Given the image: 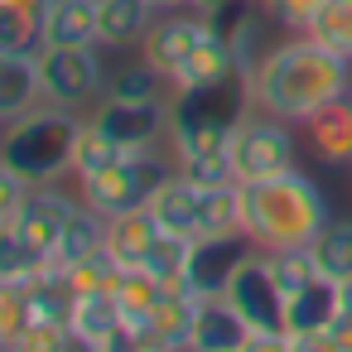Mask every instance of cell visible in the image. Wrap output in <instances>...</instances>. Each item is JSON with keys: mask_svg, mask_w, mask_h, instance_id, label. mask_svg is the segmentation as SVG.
Here are the masks:
<instances>
[{"mask_svg": "<svg viewBox=\"0 0 352 352\" xmlns=\"http://www.w3.org/2000/svg\"><path fill=\"white\" fill-rule=\"evenodd\" d=\"M352 92V58L323 49L309 34H294L275 44V54L251 78V102L289 126H304L328 102H342Z\"/></svg>", "mask_w": 352, "mask_h": 352, "instance_id": "6da1fadb", "label": "cell"}, {"mask_svg": "<svg viewBox=\"0 0 352 352\" xmlns=\"http://www.w3.org/2000/svg\"><path fill=\"white\" fill-rule=\"evenodd\" d=\"M328 222H333L328 198H323L318 179L304 174V169L241 184V232L261 251H270V246H309Z\"/></svg>", "mask_w": 352, "mask_h": 352, "instance_id": "7a4b0ae2", "label": "cell"}, {"mask_svg": "<svg viewBox=\"0 0 352 352\" xmlns=\"http://www.w3.org/2000/svg\"><path fill=\"white\" fill-rule=\"evenodd\" d=\"M78 126H82L78 111L39 102L34 111H25L20 121H10V131L0 135V160H6L15 174H25L34 188L39 184H58L63 174H73Z\"/></svg>", "mask_w": 352, "mask_h": 352, "instance_id": "3957f363", "label": "cell"}, {"mask_svg": "<svg viewBox=\"0 0 352 352\" xmlns=\"http://www.w3.org/2000/svg\"><path fill=\"white\" fill-rule=\"evenodd\" d=\"M232 169H236V184H256V179H275V174H289L299 169V140L289 131V121L251 107L236 131H232Z\"/></svg>", "mask_w": 352, "mask_h": 352, "instance_id": "277c9868", "label": "cell"}, {"mask_svg": "<svg viewBox=\"0 0 352 352\" xmlns=\"http://www.w3.org/2000/svg\"><path fill=\"white\" fill-rule=\"evenodd\" d=\"M169 169L155 160V145L150 150H126L121 160L102 164L97 174L78 179V198L87 208H97L102 217H116V212H131V208H145L155 184L164 179Z\"/></svg>", "mask_w": 352, "mask_h": 352, "instance_id": "5b68a950", "label": "cell"}, {"mask_svg": "<svg viewBox=\"0 0 352 352\" xmlns=\"http://www.w3.org/2000/svg\"><path fill=\"white\" fill-rule=\"evenodd\" d=\"M102 44L87 49H39V82H44V102L63 107V111H82L97 102V92H107V73H102Z\"/></svg>", "mask_w": 352, "mask_h": 352, "instance_id": "8992f818", "label": "cell"}, {"mask_svg": "<svg viewBox=\"0 0 352 352\" xmlns=\"http://www.w3.org/2000/svg\"><path fill=\"white\" fill-rule=\"evenodd\" d=\"M222 25L212 20V15H198V10H169V15H160L150 30H145V39H140V58L150 63V68H160L169 82H174V73L188 63V54L203 44V39H212Z\"/></svg>", "mask_w": 352, "mask_h": 352, "instance_id": "52a82bcc", "label": "cell"}, {"mask_svg": "<svg viewBox=\"0 0 352 352\" xmlns=\"http://www.w3.org/2000/svg\"><path fill=\"white\" fill-rule=\"evenodd\" d=\"M198 309H203V299H198L184 280H179V285H164L155 314H150L140 328H131V342H135L140 352H193Z\"/></svg>", "mask_w": 352, "mask_h": 352, "instance_id": "ba28073f", "label": "cell"}, {"mask_svg": "<svg viewBox=\"0 0 352 352\" xmlns=\"http://www.w3.org/2000/svg\"><path fill=\"white\" fill-rule=\"evenodd\" d=\"M246 323H251V333H270V328H285V289L275 285V275H270V265H265V251L256 246L246 261H241V270L232 275V285H227V294H222Z\"/></svg>", "mask_w": 352, "mask_h": 352, "instance_id": "9c48e42d", "label": "cell"}, {"mask_svg": "<svg viewBox=\"0 0 352 352\" xmlns=\"http://www.w3.org/2000/svg\"><path fill=\"white\" fill-rule=\"evenodd\" d=\"M256 251V241L246 232H232V236H198L193 241V256H188V275L184 285L198 294V299H222L232 275L241 270V261Z\"/></svg>", "mask_w": 352, "mask_h": 352, "instance_id": "30bf717a", "label": "cell"}, {"mask_svg": "<svg viewBox=\"0 0 352 352\" xmlns=\"http://www.w3.org/2000/svg\"><path fill=\"white\" fill-rule=\"evenodd\" d=\"M121 150H150L169 131V102H102L92 116Z\"/></svg>", "mask_w": 352, "mask_h": 352, "instance_id": "8fae6325", "label": "cell"}, {"mask_svg": "<svg viewBox=\"0 0 352 352\" xmlns=\"http://www.w3.org/2000/svg\"><path fill=\"white\" fill-rule=\"evenodd\" d=\"M217 25H222V34H227V44H232V58H236V73L251 82L256 73H261V63L275 54V44H270V30L280 25L275 15H270V6L265 10H256V6H232V20L227 15H217Z\"/></svg>", "mask_w": 352, "mask_h": 352, "instance_id": "7c38bea8", "label": "cell"}, {"mask_svg": "<svg viewBox=\"0 0 352 352\" xmlns=\"http://www.w3.org/2000/svg\"><path fill=\"white\" fill-rule=\"evenodd\" d=\"M82 198H73V193H63L58 184H39L30 198H25V208H20V217H15V227L54 261V251H58V241H63V227H68V217H73V208H78Z\"/></svg>", "mask_w": 352, "mask_h": 352, "instance_id": "4fadbf2b", "label": "cell"}, {"mask_svg": "<svg viewBox=\"0 0 352 352\" xmlns=\"http://www.w3.org/2000/svg\"><path fill=\"white\" fill-rule=\"evenodd\" d=\"M304 140H309V150H314L318 164L352 169V97L328 102L323 111H314L304 121Z\"/></svg>", "mask_w": 352, "mask_h": 352, "instance_id": "5bb4252c", "label": "cell"}, {"mask_svg": "<svg viewBox=\"0 0 352 352\" xmlns=\"http://www.w3.org/2000/svg\"><path fill=\"white\" fill-rule=\"evenodd\" d=\"M44 102L39 82V54H0V121H20Z\"/></svg>", "mask_w": 352, "mask_h": 352, "instance_id": "9a60e30c", "label": "cell"}, {"mask_svg": "<svg viewBox=\"0 0 352 352\" xmlns=\"http://www.w3.org/2000/svg\"><path fill=\"white\" fill-rule=\"evenodd\" d=\"M198 193L203 188H193L179 169H169L160 184H155V193H150V217L160 222V232H179V236H198Z\"/></svg>", "mask_w": 352, "mask_h": 352, "instance_id": "2e32d148", "label": "cell"}, {"mask_svg": "<svg viewBox=\"0 0 352 352\" xmlns=\"http://www.w3.org/2000/svg\"><path fill=\"white\" fill-rule=\"evenodd\" d=\"M155 236H160V222L150 217V208H131V212L107 217V256L121 270H140L145 251L155 246Z\"/></svg>", "mask_w": 352, "mask_h": 352, "instance_id": "e0dca14e", "label": "cell"}, {"mask_svg": "<svg viewBox=\"0 0 352 352\" xmlns=\"http://www.w3.org/2000/svg\"><path fill=\"white\" fill-rule=\"evenodd\" d=\"M25 289V309H30V323H73V304H78V289L68 285L63 265L49 261L34 280L20 285Z\"/></svg>", "mask_w": 352, "mask_h": 352, "instance_id": "ac0fdd59", "label": "cell"}, {"mask_svg": "<svg viewBox=\"0 0 352 352\" xmlns=\"http://www.w3.org/2000/svg\"><path fill=\"white\" fill-rule=\"evenodd\" d=\"M97 44V0H54L44 10V49Z\"/></svg>", "mask_w": 352, "mask_h": 352, "instance_id": "d6986e66", "label": "cell"}, {"mask_svg": "<svg viewBox=\"0 0 352 352\" xmlns=\"http://www.w3.org/2000/svg\"><path fill=\"white\" fill-rule=\"evenodd\" d=\"M155 25V10L145 0H97V44L102 49H140L145 30Z\"/></svg>", "mask_w": 352, "mask_h": 352, "instance_id": "ffe728a7", "label": "cell"}, {"mask_svg": "<svg viewBox=\"0 0 352 352\" xmlns=\"http://www.w3.org/2000/svg\"><path fill=\"white\" fill-rule=\"evenodd\" d=\"M246 338H251V323L227 299H203L198 328H193V352H241Z\"/></svg>", "mask_w": 352, "mask_h": 352, "instance_id": "44dd1931", "label": "cell"}, {"mask_svg": "<svg viewBox=\"0 0 352 352\" xmlns=\"http://www.w3.org/2000/svg\"><path fill=\"white\" fill-rule=\"evenodd\" d=\"M338 323V285L314 280L309 289L285 299V333H323Z\"/></svg>", "mask_w": 352, "mask_h": 352, "instance_id": "7402d4cb", "label": "cell"}, {"mask_svg": "<svg viewBox=\"0 0 352 352\" xmlns=\"http://www.w3.org/2000/svg\"><path fill=\"white\" fill-rule=\"evenodd\" d=\"M236 73V58H232V44H227V34L217 30L212 39H203L193 54H188V63L174 73V92H188V87H208V82H222V78H232Z\"/></svg>", "mask_w": 352, "mask_h": 352, "instance_id": "603a6c76", "label": "cell"}, {"mask_svg": "<svg viewBox=\"0 0 352 352\" xmlns=\"http://www.w3.org/2000/svg\"><path fill=\"white\" fill-rule=\"evenodd\" d=\"M78 338L87 342H107L116 333H126V318H121V304L111 289H92V294H78L73 304V323H68Z\"/></svg>", "mask_w": 352, "mask_h": 352, "instance_id": "cb8c5ba5", "label": "cell"}, {"mask_svg": "<svg viewBox=\"0 0 352 352\" xmlns=\"http://www.w3.org/2000/svg\"><path fill=\"white\" fill-rule=\"evenodd\" d=\"M102 246H107V217H102L97 208L78 203L73 217H68V227H63V241H58L54 261H58V265H73V261H82V256H97Z\"/></svg>", "mask_w": 352, "mask_h": 352, "instance_id": "d4e9b609", "label": "cell"}, {"mask_svg": "<svg viewBox=\"0 0 352 352\" xmlns=\"http://www.w3.org/2000/svg\"><path fill=\"white\" fill-rule=\"evenodd\" d=\"M309 246H314V261H318L323 280H333V285L352 280V217H333Z\"/></svg>", "mask_w": 352, "mask_h": 352, "instance_id": "484cf974", "label": "cell"}, {"mask_svg": "<svg viewBox=\"0 0 352 352\" xmlns=\"http://www.w3.org/2000/svg\"><path fill=\"white\" fill-rule=\"evenodd\" d=\"M44 49V15L25 0H0V54H39Z\"/></svg>", "mask_w": 352, "mask_h": 352, "instance_id": "4316f807", "label": "cell"}, {"mask_svg": "<svg viewBox=\"0 0 352 352\" xmlns=\"http://www.w3.org/2000/svg\"><path fill=\"white\" fill-rule=\"evenodd\" d=\"M111 294H116L121 318H126V333H131V328H140V323L155 314V304H160L164 285H160L150 270H121V275H116V285H111Z\"/></svg>", "mask_w": 352, "mask_h": 352, "instance_id": "83f0119b", "label": "cell"}, {"mask_svg": "<svg viewBox=\"0 0 352 352\" xmlns=\"http://www.w3.org/2000/svg\"><path fill=\"white\" fill-rule=\"evenodd\" d=\"M241 232V184L203 188L198 193V236H232Z\"/></svg>", "mask_w": 352, "mask_h": 352, "instance_id": "f1b7e54d", "label": "cell"}, {"mask_svg": "<svg viewBox=\"0 0 352 352\" xmlns=\"http://www.w3.org/2000/svg\"><path fill=\"white\" fill-rule=\"evenodd\" d=\"M49 265V256L15 227V222H6L0 227V280H15V285H25V280H34L39 270Z\"/></svg>", "mask_w": 352, "mask_h": 352, "instance_id": "f546056e", "label": "cell"}, {"mask_svg": "<svg viewBox=\"0 0 352 352\" xmlns=\"http://www.w3.org/2000/svg\"><path fill=\"white\" fill-rule=\"evenodd\" d=\"M265 265H270L275 285L285 289V299L299 294V289H309L314 280H323L318 275V261H314V246H270L265 251Z\"/></svg>", "mask_w": 352, "mask_h": 352, "instance_id": "4dcf8cb0", "label": "cell"}, {"mask_svg": "<svg viewBox=\"0 0 352 352\" xmlns=\"http://www.w3.org/2000/svg\"><path fill=\"white\" fill-rule=\"evenodd\" d=\"M193 241L198 236H179V232H160L155 236V246L145 251V265L140 270H150L160 285H179L184 275H188V256H193Z\"/></svg>", "mask_w": 352, "mask_h": 352, "instance_id": "1f68e13d", "label": "cell"}, {"mask_svg": "<svg viewBox=\"0 0 352 352\" xmlns=\"http://www.w3.org/2000/svg\"><path fill=\"white\" fill-rule=\"evenodd\" d=\"M304 34H309V39H318L323 49H333V54L352 58V0H323L318 15L309 20V30H304Z\"/></svg>", "mask_w": 352, "mask_h": 352, "instance_id": "d6a6232c", "label": "cell"}, {"mask_svg": "<svg viewBox=\"0 0 352 352\" xmlns=\"http://www.w3.org/2000/svg\"><path fill=\"white\" fill-rule=\"evenodd\" d=\"M160 87H169V78L160 68H150L145 58L140 63H126L107 78V97L111 102H160Z\"/></svg>", "mask_w": 352, "mask_h": 352, "instance_id": "836d02e7", "label": "cell"}, {"mask_svg": "<svg viewBox=\"0 0 352 352\" xmlns=\"http://www.w3.org/2000/svg\"><path fill=\"white\" fill-rule=\"evenodd\" d=\"M126 150L97 126V121H82L78 126V140H73V179H87V174H97L102 164H111V160H121Z\"/></svg>", "mask_w": 352, "mask_h": 352, "instance_id": "e575fe53", "label": "cell"}, {"mask_svg": "<svg viewBox=\"0 0 352 352\" xmlns=\"http://www.w3.org/2000/svg\"><path fill=\"white\" fill-rule=\"evenodd\" d=\"M63 275H68V285H73L78 294H92V289H111L116 275H121V265H116V261L107 256V246H102L97 256H82V261L63 265Z\"/></svg>", "mask_w": 352, "mask_h": 352, "instance_id": "d590c367", "label": "cell"}, {"mask_svg": "<svg viewBox=\"0 0 352 352\" xmlns=\"http://www.w3.org/2000/svg\"><path fill=\"white\" fill-rule=\"evenodd\" d=\"M174 169L193 184V188H227L236 184L232 155H198V160H174Z\"/></svg>", "mask_w": 352, "mask_h": 352, "instance_id": "8d00e7d4", "label": "cell"}, {"mask_svg": "<svg viewBox=\"0 0 352 352\" xmlns=\"http://www.w3.org/2000/svg\"><path fill=\"white\" fill-rule=\"evenodd\" d=\"M30 328V309H25V289L15 280H0V342H15Z\"/></svg>", "mask_w": 352, "mask_h": 352, "instance_id": "74e56055", "label": "cell"}, {"mask_svg": "<svg viewBox=\"0 0 352 352\" xmlns=\"http://www.w3.org/2000/svg\"><path fill=\"white\" fill-rule=\"evenodd\" d=\"M30 193H34V184H30L25 174H15L6 160H0V227L20 217V208H25Z\"/></svg>", "mask_w": 352, "mask_h": 352, "instance_id": "f35d334b", "label": "cell"}, {"mask_svg": "<svg viewBox=\"0 0 352 352\" xmlns=\"http://www.w3.org/2000/svg\"><path fill=\"white\" fill-rule=\"evenodd\" d=\"M265 6H270V15L280 20V30L304 34V30H309V20L318 15V6H323V0H265Z\"/></svg>", "mask_w": 352, "mask_h": 352, "instance_id": "ab89813d", "label": "cell"}, {"mask_svg": "<svg viewBox=\"0 0 352 352\" xmlns=\"http://www.w3.org/2000/svg\"><path fill=\"white\" fill-rule=\"evenodd\" d=\"M289 352H347V342L323 328V333H289Z\"/></svg>", "mask_w": 352, "mask_h": 352, "instance_id": "60d3db41", "label": "cell"}, {"mask_svg": "<svg viewBox=\"0 0 352 352\" xmlns=\"http://www.w3.org/2000/svg\"><path fill=\"white\" fill-rule=\"evenodd\" d=\"M241 352H289V333L285 328H270V333H251L241 342Z\"/></svg>", "mask_w": 352, "mask_h": 352, "instance_id": "b9f144b4", "label": "cell"}, {"mask_svg": "<svg viewBox=\"0 0 352 352\" xmlns=\"http://www.w3.org/2000/svg\"><path fill=\"white\" fill-rule=\"evenodd\" d=\"M333 333H338L342 342L352 338V280L338 285V323H333Z\"/></svg>", "mask_w": 352, "mask_h": 352, "instance_id": "7bdbcfd3", "label": "cell"}, {"mask_svg": "<svg viewBox=\"0 0 352 352\" xmlns=\"http://www.w3.org/2000/svg\"><path fill=\"white\" fill-rule=\"evenodd\" d=\"M232 6H236V0H188V10H198V15H212V20H217L222 10H232Z\"/></svg>", "mask_w": 352, "mask_h": 352, "instance_id": "ee69618b", "label": "cell"}, {"mask_svg": "<svg viewBox=\"0 0 352 352\" xmlns=\"http://www.w3.org/2000/svg\"><path fill=\"white\" fill-rule=\"evenodd\" d=\"M155 15H169V10H188V0H145Z\"/></svg>", "mask_w": 352, "mask_h": 352, "instance_id": "f6af8a7d", "label": "cell"}, {"mask_svg": "<svg viewBox=\"0 0 352 352\" xmlns=\"http://www.w3.org/2000/svg\"><path fill=\"white\" fill-rule=\"evenodd\" d=\"M25 6H30V10H34V15H44V10H49V6H54V0H25Z\"/></svg>", "mask_w": 352, "mask_h": 352, "instance_id": "bcb514c9", "label": "cell"}, {"mask_svg": "<svg viewBox=\"0 0 352 352\" xmlns=\"http://www.w3.org/2000/svg\"><path fill=\"white\" fill-rule=\"evenodd\" d=\"M0 352H20V347H15V342H0Z\"/></svg>", "mask_w": 352, "mask_h": 352, "instance_id": "7dc6e473", "label": "cell"}, {"mask_svg": "<svg viewBox=\"0 0 352 352\" xmlns=\"http://www.w3.org/2000/svg\"><path fill=\"white\" fill-rule=\"evenodd\" d=\"M126 352H140V347H135V342H131V347H126Z\"/></svg>", "mask_w": 352, "mask_h": 352, "instance_id": "c3c4849f", "label": "cell"}, {"mask_svg": "<svg viewBox=\"0 0 352 352\" xmlns=\"http://www.w3.org/2000/svg\"><path fill=\"white\" fill-rule=\"evenodd\" d=\"M347 97H352V92H347Z\"/></svg>", "mask_w": 352, "mask_h": 352, "instance_id": "681fc988", "label": "cell"}]
</instances>
